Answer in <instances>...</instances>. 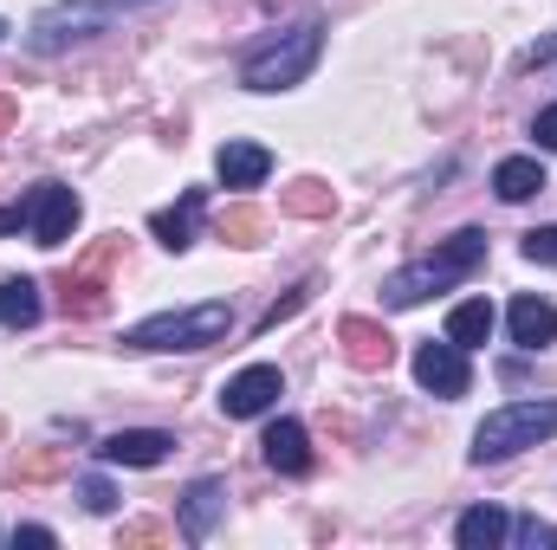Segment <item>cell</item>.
<instances>
[{
    "label": "cell",
    "instance_id": "cell-23",
    "mask_svg": "<svg viewBox=\"0 0 557 550\" xmlns=\"http://www.w3.org/2000/svg\"><path fill=\"white\" fill-rule=\"evenodd\" d=\"M260 234H267L260 208H227V214H221V240H227V247H260Z\"/></svg>",
    "mask_w": 557,
    "mask_h": 550
},
{
    "label": "cell",
    "instance_id": "cell-15",
    "mask_svg": "<svg viewBox=\"0 0 557 550\" xmlns=\"http://www.w3.org/2000/svg\"><path fill=\"white\" fill-rule=\"evenodd\" d=\"M221 505H227V492H221V479H195L188 492H182V538H208L214 532V518H221Z\"/></svg>",
    "mask_w": 557,
    "mask_h": 550
},
{
    "label": "cell",
    "instance_id": "cell-9",
    "mask_svg": "<svg viewBox=\"0 0 557 550\" xmlns=\"http://www.w3.org/2000/svg\"><path fill=\"white\" fill-rule=\"evenodd\" d=\"M337 343H344V357H350L357 370H389V363H396V337H389L376 317H344V324H337Z\"/></svg>",
    "mask_w": 557,
    "mask_h": 550
},
{
    "label": "cell",
    "instance_id": "cell-25",
    "mask_svg": "<svg viewBox=\"0 0 557 550\" xmlns=\"http://www.w3.org/2000/svg\"><path fill=\"white\" fill-rule=\"evenodd\" d=\"M506 538H519L525 550H539V545H557V525H545V518H519Z\"/></svg>",
    "mask_w": 557,
    "mask_h": 550
},
{
    "label": "cell",
    "instance_id": "cell-32",
    "mask_svg": "<svg viewBox=\"0 0 557 550\" xmlns=\"http://www.w3.org/2000/svg\"><path fill=\"white\" fill-rule=\"evenodd\" d=\"M13 124H20V104H13V98H7V91H0V137H7V130H13Z\"/></svg>",
    "mask_w": 557,
    "mask_h": 550
},
{
    "label": "cell",
    "instance_id": "cell-4",
    "mask_svg": "<svg viewBox=\"0 0 557 550\" xmlns=\"http://www.w3.org/2000/svg\"><path fill=\"white\" fill-rule=\"evenodd\" d=\"M557 434V402H506V409H493L480 427H473V466H493V460H512V453H525V447H539V440H552Z\"/></svg>",
    "mask_w": 557,
    "mask_h": 550
},
{
    "label": "cell",
    "instance_id": "cell-6",
    "mask_svg": "<svg viewBox=\"0 0 557 550\" xmlns=\"http://www.w3.org/2000/svg\"><path fill=\"white\" fill-rule=\"evenodd\" d=\"M20 208H26V227H33L39 247H65L72 227H78V195H72L65 182H39Z\"/></svg>",
    "mask_w": 557,
    "mask_h": 550
},
{
    "label": "cell",
    "instance_id": "cell-29",
    "mask_svg": "<svg viewBox=\"0 0 557 550\" xmlns=\"http://www.w3.org/2000/svg\"><path fill=\"white\" fill-rule=\"evenodd\" d=\"M532 137H539V149H557V104H552V111H539V124H532Z\"/></svg>",
    "mask_w": 557,
    "mask_h": 550
},
{
    "label": "cell",
    "instance_id": "cell-10",
    "mask_svg": "<svg viewBox=\"0 0 557 550\" xmlns=\"http://www.w3.org/2000/svg\"><path fill=\"white\" fill-rule=\"evenodd\" d=\"M169 447H175V434H162V427H124L98 447V460L104 466H162Z\"/></svg>",
    "mask_w": 557,
    "mask_h": 550
},
{
    "label": "cell",
    "instance_id": "cell-17",
    "mask_svg": "<svg viewBox=\"0 0 557 550\" xmlns=\"http://www.w3.org/2000/svg\"><path fill=\"white\" fill-rule=\"evenodd\" d=\"M493 188H499V201H532V195L545 188L539 155H506V162L493 168Z\"/></svg>",
    "mask_w": 557,
    "mask_h": 550
},
{
    "label": "cell",
    "instance_id": "cell-19",
    "mask_svg": "<svg viewBox=\"0 0 557 550\" xmlns=\"http://www.w3.org/2000/svg\"><path fill=\"white\" fill-rule=\"evenodd\" d=\"M447 337H454L460 350H480V343L493 337V304H486V298L454 304V311H447Z\"/></svg>",
    "mask_w": 557,
    "mask_h": 550
},
{
    "label": "cell",
    "instance_id": "cell-22",
    "mask_svg": "<svg viewBox=\"0 0 557 550\" xmlns=\"http://www.w3.org/2000/svg\"><path fill=\"white\" fill-rule=\"evenodd\" d=\"M104 285L91 273H78V278H65V317H104Z\"/></svg>",
    "mask_w": 557,
    "mask_h": 550
},
{
    "label": "cell",
    "instance_id": "cell-14",
    "mask_svg": "<svg viewBox=\"0 0 557 550\" xmlns=\"http://www.w3.org/2000/svg\"><path fill=\"white\" fill-rule=\"evenodd\" d=\"M201 208H208V195L201 188H188L175 208H162V214H149V234L169 247V253H182L188 240H195V221H201Z\"/></svg>",
    "mask_w": 557,
    "mask_h": 550
},
{
    "label": "cell",
    "instance_id": "cell-30",
    "mask_svg": "<svg viewBox=\"0 0 557 550\" xmlns=\"http://www.w3.org/2000/svg\"><path fill=\"white\" fill-rule=\"evenodd\" d=\"M124 545H162V525H124Z\"/></svg>",
    "mask_w": 557,
    "mask_h": 550
},
{
    "label": "cell",
    "instance_id": "cell-26",
    "mask_svg": "<svg viewBox=\"0 0 557 550\" xmlns=\"http://www.w3.org/2000/svg\"><path fill=\"white\" fill-rule=\"evenodd\" d=\"M78 499H85V512H111V505H117L111 479H98V473H91V479H78Z\"/></svg>",
    "mask_w": 557,
    "mask_h": 550
},
{
    "label": "cell",
    "instance_id": "cell-1",
    "mask_svg": "<svg viewBox=\"0 0 557 550\" xmlns=\"http://www.w3.org/2000/svg\"><path fill=\"white\" fill-rule=\"evenodd\" d=\"M480 260H486V234H480V227H460L454 240H441L434 253H421L416 266H403V273L383 278V304H389V311H416L421 298H434V291L460 285Z\"/></svg>",
    "mask_w": 557,
    "mask_h": 550
},
{
    "label": "cell",
    "instance_id": "cell-20",
    "mask_svg": "<svg viewBox=\"0 0 557 550\" xmlns=\"http://www.w3.org/2000/svg\"><path fill=\"white\" fill-rule=\"evenodd\" d=\"M0 324H13V330L39 324V285L33 278H0Z\"/></svg>",
    "mask_w": 557,
    "mask_h": 550
},
{
    "label": "cell",
    "instance_id": "cell-7",
    "mask_svg": "<svg viewBox=\"0 0 557 550\" xmlns=\"http://www.w3.org/2000/svg\"><path fill=\"white\" fill-rule=\"evenodd\" d=\"M416 383L428 389V396H441V402L467 396V383H473V370H467V350H460L454 337H441V343H421V350H416Z\"/></svg>",
    "mask_w": 557,
    "mask_h": 550
},
{
    "label": "cell",
    "instance_id": "cell-21",
    "mask_svg": "<svg viewBox=\"0 0 557 550\" xmlns=\"http://www.w3.org/2000/svg\"><path fill=\"white\" fill-rule=\"evenodd\" d=\"M59 473H65V453H59V447H33V453H20V460L7 466L13 486H46V479H59Z\"/></svg>",
    "mask_w": 557,
    "mask_h": 550
},
{
    "label": "cell",
    "instance_id": "cell-31",
    "mask_svg": "<svg viewBox=\"0 0 557 550\" xmlns=\"http://www.w3.org/2000/svg\"><path fill=\"white\" fill-rule=\"evenodd\" d=\"M20 227H26V208H0V240L20 234Z\"/></svg>",
    "mask_w": 557,
    "mask_h": 550
},
{
    "label": "cell",
    "instance_id": "cell-18",
    "mask_svg": "<svg viewBox=\"0 0 557 550\" xmlns=\"http://www.w3.org/2000/svg\"><path fill=\"white\" fill-rule=\"evenodd\" d=\"M278 208H285V214H298V221H331V214H337V195H331L318 175H305V182L278 188Z\"/></svg>",
    "mask_w": 557,
    "mask_h": 550
},
{
    "label": "cell",
    "instance_id": "cell-24",
    "mask_svg": "<svg viewBox=\"0 0 557 550\" xmlns=\"http://www.w3.org/2000/svg\"><path fill=\"white\" fill-rule=\"evenodd\" d=\"M311 291H318V285H311V278H305V285H292V291H285V298H278L273 311H267V317H260V330H278V324H285V317H298V311H305V298H311Z\"/></svg>",
    "mask_w": 557,
    "mask_h": 550
},
{
    "label": "cell",
    "instance_id": "cell-28",
    "mask_svg": "<svg viewBox=\"0 0 557 550\" xmlns=\"http://www.w3.org/2000/svg\"><path fill=\"white\" fill-rule=\"evenodd\" d=\"M52 550V532H46V525H20V532H13V550Z\"/></svg>",
    "mask_w": 557,
    "mask_h": 550
},
{
    "label": "cell",
    "instance_id": "cell-13",
    "mask_svg": "<svg viewBox=\"0 0 557 550\" xmlns=\"http://www.w3.org/2000/svg\"><path fill=\"white\" fill-rule=\"evenodd\" d=\"M260 447H267V466H273V473H285V479L311 473V440H305V427H298V421H273Z\"/></svg>",
    "mask_w": 557,
    "mask_h": 550
},
{
    "label": "cell",
    "instance_id": "cell-12",
    "mask_svg": "<svg viewBox=\"0 0 557 550\" xmlns=\"http://www.w3.org/2000/svg\"><path fill=\"white\" fill-rule=\"evenodd\" d=\"M506 324H512V343L525 350V357H539V350H552L557 343V311L539 298V291H525V298H512V311H506Z\"/></svg>",
    "mask_w": 557,
    "mask_h": 550
},
{
    "label": "cell",
    "instance_id": "cell-2",
    "mask_svg": "<svg viewBox=\"0 0 557 550\" xmlns=\"http://www.w3.org/2000/svg\"><path fill=\"white\" fill-rule=\"evenodd\" d=\"M318 52H324V26H311V20L292 26V33H273L240 59V85L247 91H292V85H305Z\"/></svg>",
    "mask_w": 557,
    "mask_h": 550
},
{
    "label": "cell",
    "instance_id": "cell-5",
    "mask_svg": "<svg viewBox=\"0 0 557 550\" xmlns=\"http://www.w3.org/2000/svg\"><path fill=\"white\" fill-rule=\"evenodd\" d=\"M117 7L111 0H59V7H46L39 20H33V33H26V46L39 52V59H52V52H65V46H78V39H91L104 20H111Z\"/></svg>",
    "mask_w": 557,
    "mask_h": 550
},
{
    "label": "cell",
    "instance_id": "cell-3",
    "mask_svg": "<svg viewBox=\"0 0 557 550\" xmlns=\"http://www.w3.org/2000/svg\"><path fill=\"white\" fill-rule=\"evenodd\" d=\"M234 330V304L208 298V304H188V311H162V317H143L124 330L131 350H208Z\"/></svg>",
    "mask_w": 557,
    "mask_h": 550
},
{
    "label": "cell",
    "instance_id": "cell-8",
    "mask_svg": "<svg viewBox=\"0 0 557 550\" xmlns=\"http://www.w3.org/2000/svg\"><path fill=\"white\" fill-rule=\"evenodd\" d=\"M285 396V376H278L273 363H253V370H240L227 389H221V414L227 421H253V414H267Z\"/></svg>",
    "mask_w": 557,
    "mask_h": 550
},
{
    "label": "cell",
    "instance_id": "cell-16",
    "mask_svg": "<svg viewBox=\"0 0 557 550\" xmlns=\"http://www.w3.org/2000/svg\"><path fill=\"white\" fill-rule=\"evenodd\" d=\"M506 532H512V518H506L499 505H473V512H460L454 545L460 550H493V545H506Z\"/></svg>",
    "mask_w": 557,
    "mask_h": 550
},
{
    "label": "cell",
    "instance_id": "cell-11",
    "mask_svg": "<svg viewBox=\"0 0 557 550\" xmlns=\"http://www.w3.org/2000/svg\"><path fill=\"white\" fill-rule=\"evenodd\" d=\"M214 175H221L227 188H260V182L273 175V149H267V142H247V137H227L221 155H214Z\"/></svg>",
    "mask_w": 557,
    "mask_h": 550
},
{
    "label": "cell",
    "instance_id": "cell-27",
    "mask_svg": "<svg viewBox=\"0 0 557 550\" xmlns=\"http://www.w3.org/2000/svg\"><path fill=\"white\" fill-rule=\"evenodd\" d=\"M525 260H532V266H557V227L525 234Z\"/></svg>",
    "mask_w": 557,
    "mask_h": 550
},
{
    "label": "cell",
    "instance_id": "cell-34",
    "mask_svg": "<svg viewBox=\"0 0 557 550\" xmlns=\"http://www.w3.org/2000/svg\"><path fill=\"white\" fill-rule=\"evenodd\" d=\"M0 39H7V20H0Z\"/></svg>",
    "mask_w": 557,
    "mask_h": 550
},
{
    "label": "cell",
    "instance_id": "cell-33",
    "mask_svg": "<svg viewBox=\"0 0 557 550\" xmlns=\"http://www.w3.org/2000/svg\"><path fill=\"white\" fill-rule=\"evenodd\" d=\"M111 7H143V0H111Z\"/></svg>",
    "mask_w": 557,
    "mask_h": 550
}]
</instances>
